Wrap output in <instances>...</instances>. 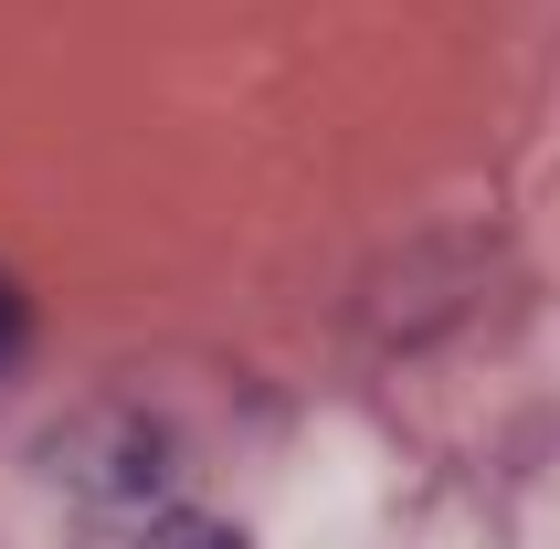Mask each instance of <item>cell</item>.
Returning a JSON list of instances; mask_svg holds the SVG:
<instances>
[{"label":"cell","instance_id":"1","mask_svg":"<svg viewBox=\"0 0 560 549\" xmlns=\"http://www.w3.org/2000/svg\"><path fill=\"white\" fill-rule=\"evenodd\" d=\"M22 349V296H11V274H0V360Z\"/></svg>","mask_w":560,"mask_h":549}]
</instances>
